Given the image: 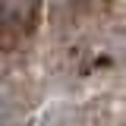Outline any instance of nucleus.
Segmentation results:
<instances>
[{
  "instance_id": "f257e3e1",
  "label": "nucleus",
  "mask_w": 126,
  "mask_h": 126,
  "mask_svg": "<svg viewBox=\"0 0 126 126\" xmlns=\"http://www.w3.org/2000/svg\"><path fill=\"white\" fill-rule=\"evenodd\" d=\"M38 0H0V25L10 32H25L35 19Z\"/></svg>"
}]
</instances>
